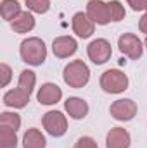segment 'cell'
I'll list each match as a JSON object with an SVG mask.
<instances>
[{
	"label": "cell",
	"mask_w": 147,
	"mask_h": 148,
	"mask_svg": "<svg viewBox=\"0 0 147 148\" xmlns=\"http://www.w3.org/2000/svg\"><path fill=\"white\" fill-rule=\"evenodd\" d=\"M19 57L28 66H42L47 60V47L45 41L38 36H30L21 41Z\"/></svg>",
	"instance_id": "cell-1"
},
{
	"label": "cell",
	"mask_w": 147,
	"mask_h": 148,
	"mask_svg": "<svg viewBox=\"0 0 147 148\" xmlns=\"http://www.w3.org/2000/svg\"><path fill=\"white\" fill-rule=\"evenodd\" d=\"M62 79L69 88H83L90 81V69L83 60H71L62 71Z\"/></svg>",
	"instance_id": "cell-2"
},
{
	"label": "cell",
	"mask_w": 147,
	"mask_h": 148,
	"mask_svg": "<svg viewBox=\"0 0 147 148\" xmlns=\"http://www.w3.org/2000/svg\"><path fill=\"white\" fill-rule=\"evenodd\" d=\"M99 84L101 88L106 91V93H111V95H118V93H123L125 90H128V76L119 71V69H107L104 71L101 79H99Z\"/></svg>",
	"instance_id": "cell-3"
},
{
	"label": "cell",
	"mask_w": 147,
	"mask_h": 148,
	"mask_svg": "<svg viewBox=\"0 0 147 148\" xmlns=\"http://www.w3.org/2000/svg\"><path fill=\"white\" fill-rule=\"evenodd\" d=\"M42 126L50 136L61 138L68 131V119L61 110H49L42 115Z\"/></svg>",
	"instance_id": "cell-4"
},
{
	"label": "cell",
	"mask_w": 147,
	"mask_h": 148,
	"mask_svg": "<svg viewBox=\"0 0 147 148\" xmlns=\"http://www.w3.org/2000/svg\"><path fill=\"white\" fill-rule=\"evenodd\" d=\"M118 48L123 55H126L132 60H139L144 52V43L142 40L133 35V33H123L118 38Z\"/></svg>",
	"instance_id": "cell-5"
},
{
	"label": "cell",
	"mask_w": 147,
	"mask_h": 148,
	"mask_svg": "<svg viewBox=\"0 0 147 148\" xmlns=\"http://www.w3.org/2000/svg\"><path fill=\"white\" fill-rule=\"evenodd\" d=\"M87 53H88V59L97 64V66H102L106 64L112 55V48H111V43L106 38H97V40H92L87 47Z\"/></svg>",
	"instance_id": "cell-6"
},
{
	"label": "cell",
	"mask_w": 147,
	"mask_h": 148,
	"mask_svg": "<svg viewBox=\"0 0 147 148\" xmlns=\"http://www.w3.org/2000/svg\"><path fill=\"white\" fill-rule=\"evenodd\" d=\"M137 103L132 98H119L116 102H112L109 107V114L112 119L119 121V122H128L137 115Z\"/></svg>",
	"instance_id": "cell-7"
},
{
	"label": "cell",
	"mask_w": 147,
	"mask_h": 148,
	"mask_svg": "<svg viewBox=\"0 0 147 148\" xmlns=\"http://www.w3.org/2000/svg\"><path fill=\"white\" fill-rule=\"evenodd\" d=\"M87 16L99 26H106L107 23H111L107 3L102 2V0H88V3H87Z\"/></svg>",
	"instance_id": "cell-8"
},
{
	"label": "cell",
	"mask_w": 147,
	"mask_h": 148,
	"mask_svg": "<svg viewBox=\"0 0 147 148\" xmlns=\"http://www.w3.org/2000/svg\"><path fill=\"white\" fill-rule=\"evenodd\" d=\"M62 98V90L55 83H43L37 91V100L40 105H55Z\"/></svg>",
	"instance_id": "cell-9"
},
{
	"label": "cell",
	"mask_w": 147,
	"mask_h": 148,
	"mask_svg": "<svg viewBox=\"0 0 147 148\" xmlns=\"http://www.w3.org/2000/svg\"><path fill=\"white\" fill-rule=\"evenodd\" d=\"M78 43L73 36H57L52 41V52L57 59H69L76 53Z\"/></svg>",
	"instance_id": "cell-10"
},
{
	"label": "cell",
	"mask_w": 147,
	"mask_h": 148,
	"mask_svg": "<svg viewBox=\"0 0 147 148\" xmlns=\"http://www.w3.org/2000/svg\"><path fill=\"white\" fill-rule=\"evenodd\" d=\"M73 31L78 38H90L95 33V23L87 16V12H76L73 16Z\"/></svg>",
	"instance_id": "cell-11"
},
{
	"label": "cell",
	"mask_w": 147,
	"mask_h": 148,
	"mask_svg": "<svg viewBox=\"0 0 147 148\" xmlns=\"http://www.w3.org/2000/svg\"><path fill=\"white\" fill-rule=\"evenodd\" d=\"M2 102H3V105L9 107V109H24V107L28 105V102H30V93L17 86V88H14V90L5 91Z\"/></svg>",
	"instance_id": "cell-12"
},
{
	"label": "cell",
	"mask_w": 147,
	"mask_h": 148,
	"mask_svg": "<svg viewBox=\"0 0 147 148\" xmlns=\"http://www.w3.org/2000/svg\"><path fill=\"white\" fill-rule=\"evenodd\" d=\"M132 138L125 127H111L106 136V148H130Z\"/></svg>",
	"instance_id": "cell-13"
},
{
	"label": "cell",
	"mask_w": 147,
	"mask_h": 148,
	"mask_svg": "<svg viewBox=\"0 0 147 148\" xmlns=\"http://www.w3.org/2000/svg\"><path fill=\"white\" fill-rule=\"evenodd\" d=\"M64 110H66V114L71 119L80 121V119L87 117V114H88V103L83 98H80V97H69L64 102Z\"/></svg>",
	"instance_id": "cell-14"
},
{
	"label": "cell",
	"mask_w": 147,
	"mask_h": 148,
	"mask_svg": "<svg viewBox=\"0 0 147 148\" xmlns=\"http://www.w3.org/2000/svg\"><path fill=\"white\" fill-rule=\"evenodd\" d=\"M10 28L14 33H19V35H24V33H30L33 28H35V17L31 12L28 10H23L12 23H10Z\"/></svg>",
	"instance_id": "cell-15"
},
{
	"label": "cell",
	"mask_w": 147,
	"mask_h": 148,
	"mask_svg": "<svg viewBox=\"0 0 147 148\" xmlns=\"http://www.w3.org/2000/svg\"><path fill=\"white\" fill-rule=\"evenodd\" d=\"M47 140L43 133L37 127H30L23 136V148H45Z\"/></svg>",
	"instance_id": "cell-16"
},
{
	"label": "cell",
	"mask_w": 147,
	"mask_h": 148,
	"mask_svg": "<svg viewBox=\"0 0 147 148\" xmlns=\"http://www.w3.org/2000/svg\"><path fill=\"white\" fill-rule=\"evenodd\" d=\"M21 12H23L21 3L17 0H2L0 2V14H2V19H5L7 23H12Z\"/></svg>",
	"instance_id": "cell-17"
},
{
	"label": "cell",
	"mask_w": 147,
	"mask_h": 148,
	"mask_svg": "<svg viewBox=\"0 0 147 148\" xmlns=\"http://www.w3.org/2000/svg\"><path fill=\"white\" fill-rule=\"evenodd\" d=\"M35 84H37V74L30 69H24L23 73L19 74V81H17V86L23 88L24 91H28L30 95L33 93L35 90Z\"/></svg>",
	"instance_id": "cell-18"
},
{
	"label": "cell",
	"mask_w": 147,
	"mask_h": 148,
	"mask_svg": "<svg viewBox=\"0 0 147 148\" xmlns=\"http://www.w3.org/2000/svg\"><path fill=\"white\" fill-rule=\"evenodd\" d=\"M16 147H17L16 131L0 126V148H16Z\"/></svg>",
	"instance_id": "cell-19"
},
{
	"label": "cell",
	"mask_w": 147,
	"mask_h": 148,
	"mask_svg": "<svg viewBox=\"0 0 147 148\" xmlns=\"http://www.w3.org/2000/svg\"><path fill=\"white\" fill-rule=\"evenodd\" d=\"M0 126L17 131L21 127V117H19V114H16V112H2L0 114Z\"/></svg>",
	"instance_id": "cell-20"
},
{
	"label": "cell",
	"mask_w": 147,
	"mask_h": 148,
	"mask_svg": "<svg viewBox=\"0 0 147 148\" xmlns=\"http://www.w3.org/2000/svg\"><path fill=\"white\" fill-rule=\"evenodd\" d=\"M107 9H109L111 21H114V23L123 21V19H125V16H126V10H125L123 3H121L119 0H111V2H107Z\"/></svg>",
	"instance_id": "cell-21"
},
{
	"label": "cell",
	"mask_w": 147,
	"mask_h": 148,
	"mask_svg": "<svg viewBox=\"0 0 147 148\" xmlns=\"http://www.w3.org/2000/svg\"><path fill=\"white\" fill-rule=\"evenodd\" d=\"M24 2L28 10L35 14H45L50 9V0H24Z\"/></svg>",
	"instance_id": "cell-22"
},
{
	"label": "cell",
	"mask_w": 147,
	"mask_h": 148,
	"mask_svg": "<svg viewBox=\"0 0 147 148\" xmlns=\"http://www.w3.org/2000/svg\"><path fill=\"white\" fill-rule=\"evenodd\" d=\"M10 79H12V69H10L5 62H2V64H0V86L5 88V86L10 83Z\"/></svg>",
	"instance_id": "cell-23"
},
{
	"label": "cell",
	"mask_w": 147,
	"mask_h": 148,
	"mask_svg": "<svg viewBox=\"0 0 147 148\" xmlns=\"http://www.w3.org/2000/svg\"><path fill=\"white\" fill-rule=\"evenodd\" d=\"M73 148H99V145L92 136H81V138L76 140Z\"/></svg>",
	"instance_id": "cell-24"
},
{
	"label": "cell",
	"mask_w": 147,
	"mask_h": 148,
	"mask_svg": "<svg viewBox=\"0 0 147 148\" xmlns=\"http://www.w3.org/2000/svg\"><path fill=\"white\" fill-rule=\"evenodd\" d=\"M128 2V5L132 7V10H135V12H139V10H144L147 5V0H126Z\"/></svg>",
	"instance_id": "cell-25"
},
{
	"label": "cell",
	"mask_w": 147,
	"mask_h": 148,
	"mask_svg": "<svg viewBox=\"0 0 147 148\" xmlns=\"http://www.w3.org/2000/svg\"><path fill=\"white\" fill-rule=\"evenodd\" d=\"M139 29H140V31L147 36V12L140 17V19H139Z\"/></svg>",
	"instance_id": "cell-26"
},
{
	"label": "cell",
	"mask_w": 147,
	"mask_h": 148,
	"mask_svg": "<svg viewBox=\"0 0 147 148\" xmlns=\"http://www.w3.org/2000/svg\"><path fill=\"white\" fill-rule=\"evenodd\" d=\"M144 48L147 50V36H146V40H144Z\"/></svg>",
	"instance_id": "cell-27"
},
{
	"label": "cell",
	"mask_w": 147,
	"mask_h": 148,
	"mask_svg": "<svg viewBox=\"0 0 147 148\" xmlns=\"http://www.w3.org/2000/svg\"><path fill=\"white\" fill-rule=\"evenodd\" d=\"M146 10H147V5H146Z\"/></svg>",
	"instance_id": "cell-28"
}]
</instances>
